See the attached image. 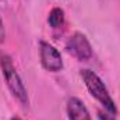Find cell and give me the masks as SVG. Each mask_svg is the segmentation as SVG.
<instances>
[{"instance_id": "obj_6", "label": "cell", "mask_w": 120, "mask_h": 120, "mask_svg": "<svg viewBox=\"0 0 120 120\" xmlns=\"http://www.w3.org/2000/svg\"><path fill=\"white\" fill-rule=\"evenodd\" d=\"M48 24L52 30L59 31L64 28L66 24V15H64V10L61 7H53L48 15Z\"/></svg>"}, {"instance_id": "obj_9", "label": "cell", "mask_w": 120, "mask_h": 120, "mask_svg": "<svg viewBox=\"0 0 120 120\" xmlns=\"http://www.w3.org/2000/svg\"><path fill=\"white\" fill-rule=\"evenodd\" d=\"M10 120H21V119H20L18 116H14V117H11V119H10Z\"/></svg>"}, {"instance_id": "obj_4", "label": "cell", "mask_w": 120, "mask_h": 120, "mask_svg": "<svg viewBox=\"0 0 120 120\" xmlns=\"http://www.w3.org/2000/svg\"><path fill=\"white\" fill-rule=\"evenodd\" d=\"M39 57H41L42 67L46 71L59 73L63 70V59L60 52L46 41L39 42Z\"/></svg>"}, {"instance_id": "obj_7", "label": "cell", "mask_w": 120, "mask_h": 120, "mask_svg": "<svg viewBox=\"0 0 120 120\" xmlns=\"http://www.w3.org/2000/svg\"><path fill=\"white\" fill-rule=\"evenodd\" d=\"M98 117L99 120H116V117L113 116V115H110V113H103V112H98Z\"/></svg>"}, {"instance_id": "obj_5", "label": "cell", "mask_w": 120, "mask_h": 120, "mask_svg": "<svg viewBox=\"0 0 120 120\" xmlns=\"http://www.w3.org/2000/svg\"><path fill=\"white\" fill-rule=\"evenodd\" d=\"M66 112L68 120H92L90 110L84 102L77 96H70L66 103Z\"/></svg>"}, {"instance_id": "obj_3", "label": "cell", "mask_w": 120, "mask_h": 120, "mask_svg": "<svg viewBox=\"0 0 120 120\" xmlns=\"http://www.w3.org/2000/svg\"><path fill=\"white\" fill-rule=\"evenodd\" d=\"M66 50L70 56L78 61H87L94 56V50L88 38L82 32H74L66 41Z\"/></svg>"}, {"instance_id": "obj_1", "label": "cell", "mask_w": 120, "mask_h": 120, "mask_svg": "<svg viewBox=\"0 0 120 120\" xmlns=\"http://www.w3.org/2000/svg\"><path fill=\"white\" fill-rule=\"evenodd\" d=\"M80 77L82 78L87 90L91 95L105 108V110L113 116L117 115V106L113 101V98L110 96L109 91L106 88L105 82L102 81V78L90 68H82L80 70Z\"/></svg>"}, {"instance_id": "obj_2", "label": "cell", "mask_w": 120, "mask_h": 120, "mask_svg": "<svg viewBox=\"0 0 120 120\" xmlns=\"http://www.w3.org/2000/svg\"><path fill=\"white\" fill-rule=\"evenodd\" d=\"M0 67H1V73L3 77L6 80V84L8 87L10 92L13 94V96L24 106H28L30 99H28V94L24 87V82L20 77V74L17 73V68L13 64V60L8 55L1 53L0 52Z\"/></svg>"}, {"instance_id": "obj_8", "label": "cell", "mask_w": 120, "mask_h": 120, "mask_svg": "<svg viewBox=\"0 0 120 120\" xmlns=\"http://www.w3.org/2000/svg\"><path fill=\"white\" fill-rule=\"evenodd\" d=\"M4 41H6V28H4L3 20L0 17V43H4Z\"/></svg>"}]
</instances>
